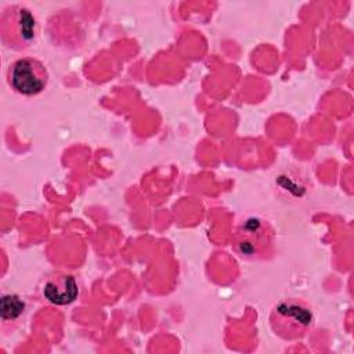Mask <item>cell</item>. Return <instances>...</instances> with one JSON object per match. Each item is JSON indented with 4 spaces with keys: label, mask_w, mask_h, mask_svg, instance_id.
Segmentation results:
<instances>
[{
    "label": "cell",
    "mask_w": 354,
    "mask_h": 354,
    "mask_svg": "<svg viewBox=\"0 0 354 354\" xmlns=\"http://www.w3.org/2000/svg\"><path fill=\"white\" fill-rule=\"evenodd\" d=\"M79 286L73 275L58 272L47 278L43 286V295L51 304L66 306L76 300Z\"/></svg>",
    "instance_id": "cell-5"
},
{
    "label": "cell",
    "mask_w": 354,
    "mask_h": 354,
    "mask_svg": "<svg viewBox=\"0 0 354 354\" xmlns=\"http://www.w3.org/2000/svg\"><path fill=\"white\" fill-rule=\"evenodd\" d=\"M270 324L274 333L281 339L296 340L313 328L314 313L307 301L289 297L274 306L270 314Z\"/></svg>",
    "instance_id": "cell-2"
},
{
    "label": "cell",
    "mask_w": 354,
    "mask_h": 354,
    "mask_svg": "<svg viewBox=\"0 0 354 354\" xmlns=\"http://www.w3.org/2000/svg\"><path fill=\"white\" fill-rule=\"evenodd\" d=\"M48 73L44 65L32 57L14 61L8 69V83L18 94L32 97L44 90Z\"/></svg>",
    "instance_id": "cell-4"
},
{
    "label": "cell",
    "mask_w": 354,
    "mask_h": 354,
    "mask_svg": "<svg viewBox=\"0 0 354 354\" xmlns=\"http://www.w3.org/2000/svg\"><path fill=\"white\" fill-rule=\"evenodd\" d=\"M274 231L267 220L259 216L246 217L232 236L234 252L245 260H263L272 253Z\"/></svg>",
    "instance_id": "cell-1"
},
{
    "label": "cell",
    "mask_w": 354,
    "mask_h": 354,
    "mask_svg": "<svg viewBox=\"0 0 354 354\" xmlns=\"http://www.w3.org/2000/svg\"><path fill=\"white\" fill-rule=\"evenodd\" d=\"M0 35L6 46L24 50L32 44L36 36V19L30 10L22 6H10L0 19Z\"/></svg>",
    "instance_id": "cell-3"
},
{
    "label": "cell",
    "mask_w": 354,
    "mask_h": 354,
    "mask_svg": "<svg viewBox=\"0 0 354 354\" xmlns=\"http://www.w3.org/2000/svg\"><path fill=\"white\" fill-rule=\"evenodd\" d=\"M25 304L17 295H4L0 300V313L3 321H14L24 313Z\"/></svg>",
    "instance_id": "cell-6"
}]
</instances>
